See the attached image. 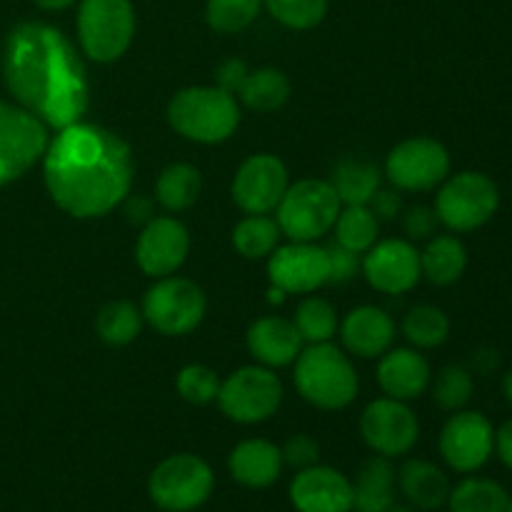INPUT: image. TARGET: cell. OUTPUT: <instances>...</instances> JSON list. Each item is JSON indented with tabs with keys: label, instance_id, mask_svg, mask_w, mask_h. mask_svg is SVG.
Wrapping results in <instances>:
<instances>
[{
	"label": "cell",
	"instance_id": "cell-31",
	"mask_svg": "<svg viewBox=\"0 0 512 512\" xmlns=\"http://www.w3.org/2000/svg\"><path fill=\"white\" fill-rule=\"evenodd\" d=\"M335 238L338 245L353 250V253H368L378 243L380 220L370 210V205H345L335 220Z\"/></svg>",
	"mask_w": 512,
	"mask_h": 512
},
{
	"label": "cell",
	"instance_id": "cell-45",
	"mask_svg": "<svg viewBox=\"0 0 512 512\" xmlns=\"http://www.w3.org/2000/svg\"><path fill=\"white\" fill-rule=\"evenodd\" d=\"M495 455L512 473V418L495 430Z\"/></svg>",
	"mask_w": 512,
	"mask_h": 512
},
{
	"label": "cell",
	"instance_id": "cell-20",
	"mask_svg": "<svg viewBox=\"0 0 512 512\" xmlns=\"http://www.w3.org/2000/svg\"><path fill=\"white\" fill-rule=\"evenodd\" d=\"M283 453L275 443L263 438H250L235 445L228 455L230 478L248 490H265L283 475Z\"/></svg>",
	"mask_w": 512,
	"mask_h": 512
},
{
	"label": "cell",
	"instance_id": "cell-37",
	"mask_svg": "<svg viewBox=\"0 0 512 512\" xmlns=\"http://www.w3.org/2000/svg\"><path fill=\"white\" fill-rule=\"evenodd\" d=\"M475 383L470 370H465L463 365H448L438 373L433 383V400L440 410H448V413H458L465 410V405L473 400Z\"/></svg>",
	"mask_w": 512,
	"mask_h": 512
},
{
	"label": "cell",
	"instance_id": "cell-44",
	"mask_svg": "<svg viewBox=\"0 0 512 512\" xmlns=\"http://www.w3.org/2000/svg\"><path fill=\"white\" fill-rule=\"evenodd\" d=\"M400 208H403V200L393 190H378L373 195V200H370V210H373L378 220H393L400 213Z\"/></svg>",
	"mask_w": 512,
	"mask_h": 512
},
{
	"label": "cell",
	"instance_id": "cell-18",
	"mask_svg": "<svg viewBox=\"0 0 512 512\" xmlns=\"http://www.w3.org/2000/svg\"><path fill=\"white\" fill-rule=\"evenodd\" d=\"M298 512H353V480L330 465L298 470L288 488Z\"/></svg>",
	"mask_w": 512,
	"mask_h": 512
},
{
	"label": "cell",
	"instance_id": "cell-21",
	"mask_svg": "<svg viewBox=\"0 0 512 512\" xmlns=\"http://www.w3.org/2000/svg\"><path fill=\"white\" fill-rule=\"evenodd\" d=\"M248 350L265 368H285V365L298 360L300 350H303V338H300L293 320L268 315V318H260L250 325Z\"/></svg>",
	"mask_w": 512,
	"mask_h": 512
},
{
	"label": "cell",
	"instance_id": "cell-24",
	"mask_svg": "<svg viewBox=\"0 0 512 512\" xmlns=\"http://www.w3.org/2000/svg\"><path fill=\"white\" fill-rule=\"evenodd\" d=\"M398 488L408 505L420 512H433L445 508L450 495V478L443 468H438L430 460H408L398 470Z\"/></svg>",
	"mask_w": 512,
	"mask_h": 512
},
{
	"label": "cell",
	"instance_id": "cell-41",
	"mask_svg": "<svg viewBox=\"0 0 512 512\" xmlns=\"http://www.w3.org/2000/svg\"><path fill=\"white\" fill-rule=\"evenodd\" d=\"M328 260H330L328 283H335V285H343L348 283V280H353V275L358 273L360 268L358 253L343 248V245H333V248H328Z\"/></svg>",
	"mask_w": 512,
	"mask_h": 512
},
{
	"label": "cell",
	"instance_id": "cell-33",
	"mask_svg": "<svg viewBox=\"0 0 512 512\" xmlns=\"http://www.w3.org/2000/svg\"><path fill=\"white\" fill-rule=\"evenodd\" d=\"M278 220L268 218V215H248L240 220L233 230V245L243 258L260 260L268 258L280 240Z\"/></svg>",
	"mask_w": 512,
	"mask_h": 512
},
{
	"label": "cell",
	"instance_id": "cell-23",
	"mask_svg": "<svg viewBox=\"0 0 512 512\" xmlns=\"http://www.w3.org/2000/svg\"><path fill=\"white\" fill-rule=\"evenodd\" d=\"M340 335H343V345L348 348V353L355 358H380L393 345L395 323L383 308L363 305V308H355L353 313H348Z\"/></svg>",
	"mask_w": 512,
	"mask_h": 512
},
{
	"label": "cell",
	"instance_id": "cell-13",
	"mask_svg": "<svg viewBox=\"0 0 512 512\" xmlns=\"http://www.w3.org/2000/svg\"><path fill=\"white\" fill-rule=\"evenodd\" d=\"M48 130L25 108L0 103V188L28 173L45 155Z\"/></svg>",
	"mask_w": 512,
	"mask_h": 512
},
{
	"label": "cell",
	"instance_id": "cell-5",
	"mask_svg": "<svg viewBox=\"0 0 512 512\" xmlns=\"http://www.w3.org/2000/svg\"><path fill=\"white\" fill-rule=\"evenodd\" d=\"M500 208V190L490 175L463 170L443 180L435 198V215L453 233H473L488 225Z\"/></svg>",
	"mask_w": 512,
	"mask_h": 512
},
{
	"label": "cell",
	"instance_id": "cell-19",
	"mask_svg": "<svg viewBox=\"0 0 512 512\" xmlns=\"http://www.w3.org/2000/svg\"><path fill=\"white\" fill-rule=\"evenodd\" d=\"M190 253V235L180 220L153 218L145 223L135 245V260L150 278H168Z\"/></svg>",
	"mask_w": 512,
	"mask_h": 512
},
{
	"label": "cell",
	"instance_id": "cell-12",
	"mask_svg": "<svg viewBox=\"0 0 512 512\" xmlns=\"http://www.w3.org/2000/svg\"><path fill=\"white\" fill-rule=\"evenodd\" d=\"M385 175L398 190L428 193L450 175V153L440 140L408 138L388 153Z\"/></svg>",
	"mask_w": 512,
	"mask_h": 512
},
{
	"label": "cell",
	"instance_id": "cell-34",
	"mask_svg": "<svg viewBox=\"0 0 512 512\" xmlns=\"http://www.w3.org/2000/svg\"><path fill=\"white\" fill-rule=\"evenodd\" d=\"M403 333L415 348H440L450 335V320L435 305H415L403 320Z\"/></svg>",
	"mask_w": 512,
	"mask_h": 512
},
{
	"label": "cell",
	"instance_id": "cell-16",
	"mask_svg": "<svg viewBox=\"0 0 512 512\" xmlns=\"http://www.w3.org/2000/svg\"><path fill=\"white\" fill-rule=\"evenodd\" d=\"M270 283L285 295H308L328 285V248L315 243H290L275 248L268 260Z\"/></svg>",
	"mask_w": 512,
	"mask_h": 512
},
{
	"label": "cell",
	"instance_id": "cell-43",
	"mask_svg": "<svg viewBox=\"0 0 512 512\" xmlns=\"http://www.w3.org/2000/svg\"><path fill=\"white\" fill-rule=\"evenodd\" d=\"M248 73L250 70L243 60H238V58L225 60V63L218 68V73H215L218 75V88H223L225 93H230V95H238L240 85L245 83Z\"/></svg>",
	"mask_w": 512,
	"mask_h": 512
},
{
	"label": "cell",
	"instance_id": "cell-17",
	"mask_svg": "<svg viewBox=\"0 0 512 512\" xmlns=\"http://www.w3.org/2000/svg\"><path fill=\"white\" fill-rule=\"evenodd\" d=\"M363 273L378 293L403 295L423 278L420 253L408 240H383L368 250L363 260Z\"/></svg>",
	"mask_w": 512,
	"mask_h": 512
},
{
	"label": "cell",
	"instance_id": "cell-1",
	"mask_svg": "<svg viewBox=\"0 0 512 512\" xmlns=\"http://www.w3.org/2000/svg\"><path fill=\"white\" fill-rule=\"evenodd\" d=\"M45 185L73 218H103L133 185V153L120 135L90 123L58 130L43 155Z\"/></svg>",
	"mask_w": 512,
	"mask_h": 512
},
{
	"label": "cell",
	"instance_id": "cell-42",
	"mask_svg": "<svg viewBox=\"0 0 512 512\" xmlns=\"http://www.w3.org/2000/svg\"><path fill=\"white\" fill-rule=\"evenodd\" d=\"M438 223L440 220L435 215V208L418 205V208L408 210V215H405V233L413 240H430L435 235Z\"/></svg>",
	"mask_w": 512,
	"mask_h": 512
},
{
	"label": "cell",
	"instance_id": "cell-26",
	"mask_svg": "<svg viewBox=\"0 0 512 512\" xmlns=\"http://www.w3.org/2000/svg\"><path fill=\"white\" fill-rule=\"evenodd\" d=\"M448 512H508L510 493L503 483L473 473L450 488Z\"/></svg>",
	"mask_w": 512,
	"mask_h": 512
},
{
	"label": "cell",
	"instance_id": "cell-15",
	"mask_svg": "<svg viewBox=\"0 0 512 512\" xmlns=\"http://www.w3.org/2000/svg\"><path fill=\"white\" fill-rule=\"evenodd\" d=\"M288 168L278 155H250L233 180V200L243 213L268 215L288 190Z\"/></svg>",
	"mask_w": 512,
	"mask_h": 512
},
{
	"label": "cell",
	"instance_id": "cell-36",
	"mask_svg": "<svg viewBox=\"0 0 512 512\" xmlns=\"http://www.w3.org/2000/svg\"><path fill=\"white\" fill-rule=\"evenodd\" d=\"M263 0H208L205 3V20L215 33L233 35L243 33L260 15Z\"/></svg>",
	"mask_w": 512,
	"mask_h": 512
},
{
	"label": "cell",
	"instance_id": "cell-2",
	"mask_svg": "<svg viewBox=\"0 0 512 512\" xmlns=\"http://www.w3.org/2000/svg\"><path fill=\"white\" fill-rule=\"evenodd\" d=\"M5 83L20 105L50 128L78 123L90 103L78 50L48 23H20L5 40Z\"/></svg>",
	"mask_w": 512,
	"mask_h": 512
},
{
	"label": "cell",
	"instance_id": "cell-7",
	"mask_svg": "<svg viewBox=\"0 0 512 512\" xmlns=\"http://www.w3.org/2000/svg\"><path fill=\"white\" fill-rule=\"evenodd\" d=\"M340 198L328 180H298L288 185L283 200L275 208L280 233L293 243H315L333 230L340 215Z\"/></svg>",
	"mask_w": 512,
	"mask_h": 512
},
{
	"label": "cell",
	"instance_id": "cell-51",
	"mask_svg": "<svg viewBox=\"0 0 512 512\" xmlns=\"http://www.w3.org/2000/svg\"><path fill=\"white\" fill-rule=\"evenodd\" d=\"M160 512H165V510H160Z\"/></svg>",
	"mask_w": 512,
	"mask_h": 512
},
{
	"label": "cell",
	"instance_id": "cell-8",
	"mask_svg": "<svg viewBox=\"0 0 512 512\" xmlns=\"http://www.w3.org/2000/svg\"><path fill=\"white\" fill-rule=\"evenodd\" d=\"M135 35V8L130 0H80L78 40L95 63H113L130 48Z\"/></svg>",
	"mask_w": 512,
	"mask_h": 512
},
{
	"label": "cell",
	"instance_id": "cell-29",
	"mask_svg": "<svg viewBox=\"0 0 512 512\" xmlns=\"http://www.w3.org/2000/svg\"><path fill=\"white\" fill-rule=\"evenodd\" d=\"M200 190H203L200 170L188 163H173L160 173L155 183V198L168 213H183L190 205H195Z\"/></svg>",
	"mask_w": 512,
	"mask_h": 512
},
{
	"label": "cell",
	"instance_id": "cell-50",
	"mask_svg": "<svg viewBox=\"0 0 512 512\" xmlns=\"http://www.w3.org/2000/svg\"><path fill=\"white\" fill-rule=\"evenodd\" d=\"M508 512H512V495H510V508H508Z\"/></svg>",
	"mask_w": 512,
	"mask_h": 512
},
{
	"label": "cell",
	"instance_id": "cell-39",
	"mask_svg": "<svg viewBox=\"0 0 512 512\" xmlns=\"http://www.w3.org/2000/svg\"><path fill=\"white\" fill-rule=\"evenodd\" d=\"M175 385H178L180 398L193 405L213 403V400H218L220 393L218 373L210 370L208 365H185L178 373Z\"/></svg>",
	"mask_w": 512,
	"mask_h": 512
},
{
	"label": "cell",
	"instance_id": "cell-30",
	"mask_svg": "<svg viewBox=\"0 0 512 512\" xmlns=\"http://www.w3.org/2000/svg\"><path fill=\"white\" fill-rule=\"evenodd\" d=\"M240 100L255 113H273L283 108L290 98V80L285 78L283 70L258 68L250 70L245 83L238 90Z\"/></svg>",
	"mask_w": 512,
	"mask_h": 512
},
{
	"label": "cell",
	"instance_id": "cell-47",
	"mask_svg": "<svg viewBox=\"0 0 512 512\" xmlns=\"http://www.w3.org/2000/svg\"><path fill=\"white\" fill-rule=\"evenodd\" d=\"M33 3L38 5V8L50 10V13H58V10H68L75 0H33Z\"/></svg>",
	"mask_w": 512,
	"mask_h": 512
},
{
	"label": "cell",
	"instance_id": "cell-6",
	"mask_svg": "<svg viewBox=\"0 0 512 512\" xmlns=\"http://www.w3.org/2000/svg\"><path fill=\"white\" fill-rule=\"evenodd\" d=\"M215 490V473L200 455L178 453L160 460L148 475V498L158 510L193 512Z\"/></svg>",
	"mask_w": 512,
	"mask_h": 512
},
{
	"label": "cell",
	"instance_id": "cell-46",
	"mask_svg": "<svg viewBox=\"0 0 512 512\" xmlns=\"http://www.w3.org/2000/svg\"><path fill=\"white\" fill-rule=\"evenodd\" d=\"M150 215H153V210H150V200L145 198H135L128 203V220L130 223H150Z\"/></svg>",
	"mask_w": 512,
	"mask_h": 512
},
{
	"label": "cell",
	"instance_id": "cell-49",
	"mask_svg": "<svg viewBox=\"0 0 512 512\" xmlns=\"http://www.w3.org/2000/svg\"><path fill=\"white\" fill-rule=\"evenodd\" d=\"M385 512H420V510H415L413 505H398V503H395V505H390V508Z\"/></svg>",
	"mask_w": 512,
	"mask_h": 512
},
{
	"label": "cell",
	"instance_id": "cell-3",
	"mask_svg": "<svg viewBox=\"0 0 512 512\" xmlns=\"http://www.w3.org/2000/svg\"><path fill=\"white\" fill-rule=\"evenodd\" d=\"M168 123L175 133L193 143L215 145L228 140L240 125V105L235 95L218 85H198L175 93L168 105Z\"/></svg>",
	"mask_w": 512,
	"mask_h": 512
},
{
	"label": "cell",
	"instance_id": "cell-35",
	"mask_svg": "<svg viewBox=\"0 0 512 512\" xmlns=\"http://www.w3.org/2000/svg\"><path fill=\"white\" fill-rule=\"evenodd\" d=\"M293 323L298 328L303 343H330V338L338 330V313H335V308L328 300L305 298L295 308Z\"/></svg>",
	"mask_w": 512,
	"mask_h": 512
},
{
	"label": "cell",
	"instance_id": "cell-14",
	"mask_svg": "<svg viewBox=\"0 0 512 512\" xmlns=\"http://www.w3.org/2000/svg\"><path fill=\"white\" fill-rule=\"evenodd\" d=\"M360 435L375 455L393 460L415 448L420 423L403 400L380 398L373 400L360 415Z\"/></svg>",
	"mask_w": 512,
	"mask_h": 512
},
{
	"label": "cell",
	"instance_id": "cell-27",
	"mask_svg": "<svg viewBox=\"0 0 512 512\" xmlns=\"http://www.w3.org/2000/svg\"><path fill=\"white\" fill-rule=\"evenodd\" d=\"M420 268L433 285H453L468 268V250L455 235H433L420 253Z\"/></svg>",
	"mask_w": 512,
	"mask_h": 512
},
{
	"label": "cell",
	"instance_id": "cell-10",
	"mask_svg": "<svg viewBox=\"0 0 512 512\" xmlns=\"http://www.w3.org/2000/svg\"><path fill=\"white\" fill-rule=\"evenodd\" d=\"M208 300L200 285L188 278H158V283L145 293L143 318L150 328L168 338L188 335L203 323Z\"/></svg>",
	"mask_w": 512,
	"mask_h": 512
},
{
	"label": "cell",
	"instance_id": "cell-25",
	"mask_svg": "<svg viewBox=\"0 0 512 512\" xmlns=\"http://www.w3.org/2000/svg\"><path fill=\"white\" fill-rule=\"evenodd\" d=\"M395 485L398 475L390 458L373 455L365 460L353 480V512H385L395 505Z\"/></svg>",
	"mask_w": 512,
	"mask_h": 512
},
{
	"label": "cell",
	"instance_id": "cell-32",
	"mask_svg": "<svg viewBox=\"0 0 512 512\" xmlns=\"http://www.w3.org/2000/svg\"><path fill=\"white\" fill-rule=\"evenodd\" d=\"M140 328H143V313L128 300H113L95 318L98 338L113 348L133 343L140 335Z\"/></svg>",
	"mask_w": 512,
	"mask_h": 512
},
{
	"label": "cell",
	"instance_id": "cell-22",
	"mask_svg": "<svg viewBox=\"0 0 512 512\" xmlns=\"http://www.w3.org/2000/svg\"><path fill=\"white\" fill-rule=\"evenodd\" d=\"M430 378L433 373H430L428 360L418 350L398 348L380 355L378 383L388 398L403 400V403L420 398L430 388Z\"/></svg>",
	"mask_w": 512,
	"mask_h": 512
},
{
	"label": "cell",
	"instance_id": "cell-28",
	"mask_svg": "<svg viewBox=\"0 0 512 512\" xmlns=\"http://www.w3.org/2000/svg\"><path fill=\"white\" fill-rule=\"evenodd\" d=\"M330 185L338 193L340 203L368 205L373 195L380 190V170L378 165L350 155V158H343L335 165Z\"/></svg>",
	"mask_w": 512,
	"mask_h": 512
},
{
	"label": "cell",
	"instance_id": "cell-40",
	"mask_svg": "<svg viewBox=\"0 0 512 512\" xmlns=\"http://www.w3.org/2000/svg\"><path fill=\"white\" fill-rule=\"evenodd\" d=\"M280 453H283V463L298 473V470L310 468V465H318L320 445L318 440L310 438V435H293V438L280 448Z\"/></svg>",
	"mask_w": 512,
	"mask_h": 512
},
{
	"label": "cell",
	"instance_id": "cell-48",
	"mask_svg": "<svg viewBox=\"0 0 512 512\" xmlns=\"http://www.w3.org/2000/svg\"><path fill=\"white\" fill-rule=\"evenodd\" d=\"M503 398L508 400V405L512 408V368L503 375Z\"/></svg>",
	"mask_w": 512,
	"mask_h": 512
},
{
	"label": "cell",
	"instance_id": "cell-4",
	"mask_svg": "<svg viewBox=\"0 0 512 512\" xmlns=\"http://www.w3.org/2000/svg\"><path fill=\"white\" fill-rule=\"evenodd\" d=\"M295 388L320 410H343L358 395V373L340 348L315 343L300 350L295 360Z\"/></svg>",
	"mask_w": 512,
	"mask_h": 512
},
{
	"label": "cell",
	"instance_id": "cell-9",
	"mask_svg": "<svg viewBox=\"0 0 512 512\" xmlns=\"http://www.w3.org/2000/svg\"><path fill=\"white\" fill-rule=\"evenodd\" d=\"M280 403L283 383L265 365H245L220 383L218 405L235 423H265L278 413Z\"/></svg>",
	"mask_w": 512,
	"mask_h": 512
},
{
	"label": "cell",
	"instance_id": "cell-38",
	"mask_svg": "<svg viewBox=\"0 0 512 512\" xmlns=\"http://www.w3.org/2000/svg\"><path fill=\"white\" fill-rule=\"evenodd\" d=\"M330 0H263L268 13L290 30H310L328 15Z\"/></svg>",
	"mask_w": 512,
	"mask_h": 512
},
{
	"label": "cell",
	"instance_id": "cell-11",
	"mask_svg": "<svg viewBox=\"0 0 512 512\" xmlns=\"http://www.w3.org/2000/svg\"><path fill=\"white\" fill-rule=\"evenodd\" d=\"M438 450L455 473H480L495 455V425L478 410H458L440 430Z\"/></svg>",
	"mask_w": 512,
	"mask_h": 512
}]
</instances>
